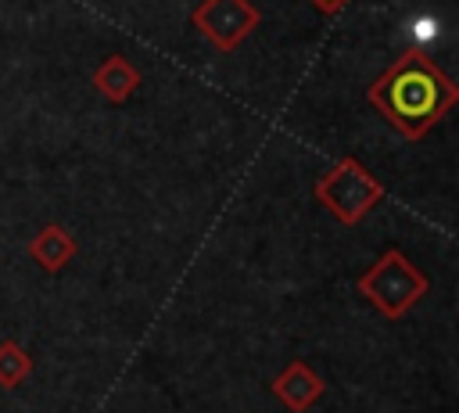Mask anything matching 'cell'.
<instances>
[{"label":"cell","instance_id":"cell-3","mask_svg":"<svg viewBox=\"0 0 459 413\" xmlns=\"http://www.w3.org/2000/svg\"><path fill=\"white\" fill-rule=\"evenodd\" d=\"M319 205L344 226H359L384 198V187L373 180V172L359 158H341L326 176L316 180Z\"/></svg>","mask_w":459,"mask_h":413},{"label":"cell","instance_id":"cell-6","mask_svg":"<svg viewBox=\"0 0 459 413\" xmlns=\"http://www.w3.org/2000/svg\"><path fill=\"white\" fill-rule=\"evenodd\" d=\"M29 255L36 259L39 269L57 273L75 259V237L61 226V223H47L32 241H29Z\"/></svg>","mask_w":459,"mask_h":413},{"label":"cell","instance_id":"cell-5","mask_svg":"<svg viewBox=\"0 0 459 413\" xmlns=\"http://www.w3.org/2000/svg\"><path fill=\"white\" fill-rule=\"evenodd\" d=\"M326 384L323 377L305 363V359H290L276 377H273V399L287 409V413H305L323 399Z\"/></svg>","mask_w":459,"mask_h":413},{"label":"cell","instance_id":"cell-7","mask_svg":"<svg viewBox=\"0 0 459 413\" xmlns=\"http://www.w3.org/2000/svg\"><path fill=\"white\" fill-rule=\"evenodd\" d=\"M93 86H97L111 104H122V101H129V97L136 93L140 72H136V65H133L129 57L111 54V57H104V61L93 68Z\"/></svg>","mask_w":459,"mask_h":413},{"label":"cell","instance_id":"cell-9","mask_svg":"<svg viewBox=\"0 0 459 413\" xmlns=\"http://www.w3.org/2000/svg\"><path fill=\"white\" fill-rule=\"evenodd\" d=\"M312 4H316L319 11H337V7H344L348 0H312Z\"/></svg>","mask_w":459,"mask_h":413},{"label":"cell","instance_id":"cell-8","mask_svg":"<svg viewBox=\"0 0 459 413\" xmlns=\"http://www.w3.org/2000/svg\"><path fill=\"white\" fill-rule=\"evenodd\" d=\"M29 373H32V356H29L14 338L0 341V388L14 391V388L25 384Z\"/></svg>","mask_w":459,"mask_h":413},{"label":"cell","instance_id":"cell-1","mask_svg":"<svg viewBox=\"0 0 459 413\" xmlns=\"http://www.w3.org/2000/svg\"><path fill=\"white\" fill-rule=\"evenodd\" d=\"M366 101L409 140H420L430 126L445 119V111L459 101L455 83L427 57V54H402L369 90Z\"/></svg>","mask_w":459,"mask_h":413},{"label":"cell","instance_id":"cell-2","mask_svg":"<svg viewBox=\"0 0 459 413\" xmlns=\"http://www.w3.org/2000/svg\"><path fill=\"white\" fill-rule=\"evenodd\" d=\"M355 287L384 320H402L427 294L430 284L412 259H405L402 251L391 248L359 277Z\"/></svg>","mask_w":459,"mask_h":413},{"label":"cell","instance_id":"cell-4","mask_svg":"<svg viewBox=\"0 0 459 413\" xmlns=\"http://www.w3.org/2000/svg\"><path fill=\"white\" fill-rule=\"evenodd\" d=\"M190 22L215 50H237L247 40V32L262 22V14L247 0H201Z\"/></svg>","mask_w":459,"mask_h":413}]
</instances>
